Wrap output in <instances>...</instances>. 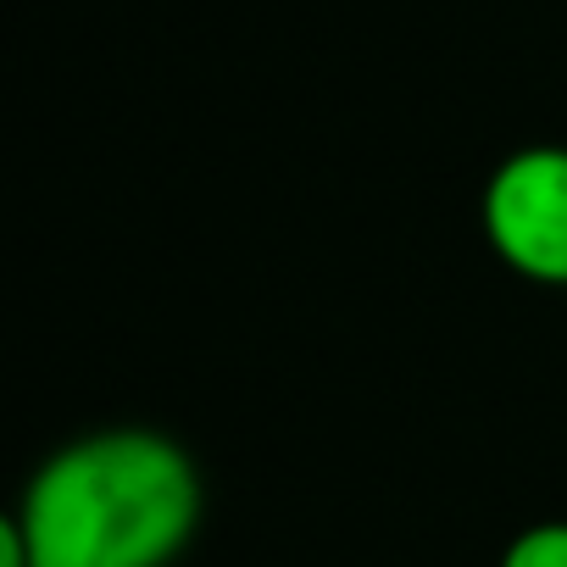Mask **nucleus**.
<instances>
[{"instance_id":"1","label":"nucleus","mask_w":567,"mask_h":567,"mask_svg":"<svg viewBox=\"0 0 567 567\" xmlns=\"http://www.w3.org/2000/svg\"><path fill=\"white\" fill-rule=\"evenodd\" d=\"M200 512L189 456L145 429L90 434L56 451L12 517L29 567H162Z\"/></svg>"},{"instance_id":"2","label":"nucleus","mask_w":567,"mask_h":567,"mask_svg":"<svg viewBox=\"0 0 567 567\" xmlns=\"http://www.w3.org/2000/svg\"><path fill=\"white\" fill-rule=\"evenodd\" d=\"M484 234L501 261L534 284H567V151L528 145L484 189Z\"/></svg>"},{"instance_id":"3","label":"nucleus","mask_w":567,"mask_h":567,"mask_svg":"<svg viewBox=\"0 0 567 567\" xmlns=\"http://www.w3.org/2000/svg\"><path fill=\"white\" fill-rule=\"evenodd\" d=\"M501 567H567V523H539V528H523Z\"/></svg>"}]
</instances>
